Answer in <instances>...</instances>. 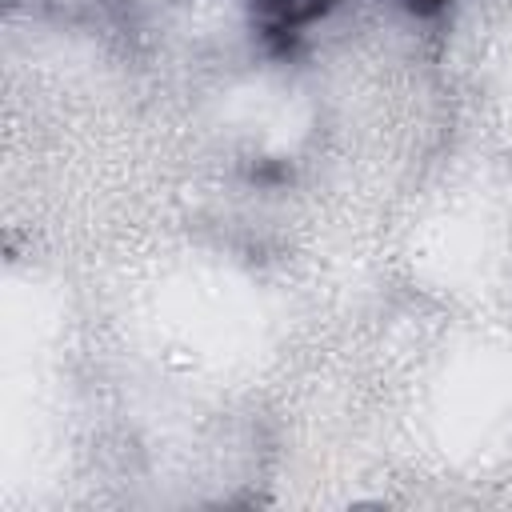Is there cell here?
<instances>
[{
  "mask_svg": "<svg viewBox=\"0 0 512 512\" xmlns=\"http://www.w3.org/2000/svg\"><path fill=\"white\" fill-rule=\"evenodd\" d=\"M408 4H412V8H420V12H432L440 0H408Z\"/></svg>",
  "mask_w": 512,
  "mask_h": 512,
  "instance_id": "cell-1",
  "label": "cell"
}]
</instances>
